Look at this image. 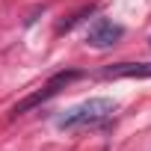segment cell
<instances>
[{"label":"cell","instance_id":"cell-1","mask_svg":"<svg viewBox=\"0 0 151 151\" xmlns=\"http://www.w3.org/2000/svg\"><path fill=\"white\" fill-rule=\"evenodd\" d=\"M113 110H116V101H113V98H89V101H83V104H77V107H71L56 124H59L62 130L89 127V124H98V122H104L107 116H113Z\"/></svg>","mask_w":151,"mask_h":151},{"label":"cell","instance_id":"cell-2","mask_svg":"<svg viewBox=\"0 0 151 151\" xmlns=\"http://www.w3.org/2000/svg\"><path fill=\"white\" fill-rule=\"evenodd\" d=\"M80 77V71H74V68H68V71H59V74H53V77L39 89V92H33V95H27L24 101H18L15 107H12V119H18V116H24L27 110H33V107H39V104H45L47 98H53V95H59L68 83H74V80H77Z\"/></svg>","mask_w":151,"mask_h":151},{"label":"cell","instance_id":"cell-3","mask_svg":"<svg viewBox=\"0 0 151 151\" xmlns=\"http://www.w3.org/2000/svg\"><path fill=\"white\" fill-rule=\"evenodd\" d=\"M122 36H124V30H122L119 24H113V21H107V18H98V21L89 27V33H86V45L104 50V47H113Z\"/></svg>","mask_w":151,"mask_h":151},{"label":"cell","instance_id":"cell-4","mask_svg":"<svg viewBox=\"0 0 151 151\" xmlns=\"http://www.w3.org/2000/svg\"><path fill=\"white\" fill-rule=\"evenodd\" d=\"M101 77H151V62H116L101 71Z\"/></svg>","mask_w":151,"mask_h":151}]
</instances>
